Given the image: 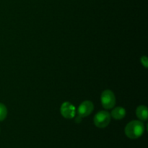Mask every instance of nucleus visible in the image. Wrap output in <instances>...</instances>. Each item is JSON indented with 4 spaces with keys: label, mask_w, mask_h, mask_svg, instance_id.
Wrapping results in <instances>:
<instances>
[{
    "label": "nucleus",
    "mask_w": 148,
    "mask_h": 148,
    "mask_svg": "<svg viewBox=\"0 0 148 148\" xmlns=\"http://www.w3.org/2000/svg\"><path fill=\"white\" fill-rule=\"evenodd\" d=\"M124 132L129 138L135 140L143 135L145 132V126L142 121H132L126 126Z\"/></svg>",
    "instance_id": "f257e3e1"
},
{
    "label": "nucleus",
    "mask_w": 148,
    "mask_h": 148,
    "mask_svg": "<svg viewBox=\"0 0 148 148\" xmlns=\"http://www.w3.org/2000/svg\"><path fill=\"white\" fill-rule=\"evenodd\" d=\"M101 104L106 109H111L115 106L116 98L114 92L110 90H104L101 94Z\"/></svg>",
    "instance_id": "f03ea898"
},
{
    "label": "nucleus",
    "mask_w": 148,
    "mask_h": 148,
    "mask_svg": "<svg viewBox=\"0 0 148 148\" xmlns=\"http://www.w3.org/2000/svg\"><path fill=\"white\" fill-rule=\"evenodd\" d=\"M111 121V115L108 112L102 111L98 112L94 117V124L98 128H105Z\"/></svg>",
    "instance_id": "7ed1b4c3"
},
{
    "label": "nucleus",
    "mask_w": 148,
    "mask_h": 148,
    "mask_svg": "<svg viewBox=\"0 0 148 148\" xmlns=\"http://www.w3.org/2000/svg\"><path fill=\"white\" fill-rule=\"evenodd\" d=\"M94 109V106L91 101H85L80 104L78 108V114L80 117L89 116Z\"/></svg>",
    "instance_id": "20e7f679"
},
{
    "label": "nucleus",
    "mask_w": 148,
    "mask_h": 148,
    "mask_svg": "<svg viewBox=\"0 0 148 148\" xmlns=\"http://www.w3.org/2000/svg\"><path fill=\"white\" fill-rule=\"evenodd\" d=\"M61 114L64 118L72 119L75 114V106L69 102L64 103L61 107Z\"/></svg>",
    "instance_id": "39448f33"
},
{
    "label": "nucleus",
    "mask_w": 148,
    "mask_h": 148,
    "mask_svg": "<svg viewBox=\"0 0 148 148\" xmlns=\"http://www.w3.org/2000/svg\"><path fill=\"white\" fill-rule=\"evenodd\" d=\"M111 116L116 120L122 119L126 116V111L122 107H116L111 111Z\"/></svg>",
    "instance_id": "423d86ee"
},
{
    "label": "nucleus",
    "mask_w": 148,
    "mask_h": 148,
    "mask_svg": "<svg viewBox=\"0 0 148 148\" xmlns=\"http://www.w3.org/2000/svg\"><path fill=\"white\" fill-rule=\"evenodd\" d=\"M137 117L142 121H147V108L145 106H140L136 110Z\"/></svg>",
    "instance_id": "0eeeda50"
},
{
    "label": "nucleus",
    "mask_w": 148,
    "mask_h": 148,
    "mask_svg": "<svg viewBox=\"0 0 148 148\" xmlns=\"http://www.w3.org/2000/svg\"><path fill=\"white\" fill-rule=\"evenodd\" d=\"M7 115V110L5 106L2 103H0V121L5 119Z\"/></svg>",
    "instance_id": "6e6552de"
},
{
    "label": "nucleus",
    "mask_w": 148,
    "mask_h": 148,
    "mask_svg": "<svg viewBox=\"0 0 148 148\" xmlns=\"http://www.w3.org/2000/svg\"><path fill=\"white\" fill-rule=\"evenodd\" d=\"M141 62H142V64L145 66V67L147 68L148 66V60H147V56H143V57L141 58Z\"/></svg>",
    "instance_id": "1a4fd4ad"
}]
</instances>
